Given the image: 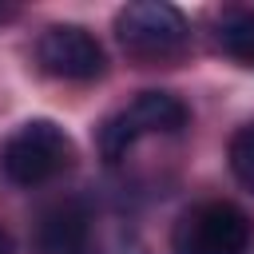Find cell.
Returning <instances> with one entry per match:
<instances>
[{
	"mask_svg": "<svg viewBox=\"0 0 254 254\" xmlns=\"http://www.w3.org/2000/svg\"><path fill=\"white\" fill-rule=\"evenodd\" d=\"M36 254H95L91 214L83 202H56L36 222Z\"/></svg>",
	"mask_w": 254,
	"mask_h": 254,
	"instance_id": "8992f818",
	"label": "cell"
},
{
	"mask_svg": "<svg viewBox=\"0 0 254 254\" xmlns=\"http://www.w3.org/2000/svg\"><path fill=\"white\" fill-rule=\"evenodd\" d=\"M4 16H8V8H0V20H4Z\"/></svg>",
	"mask_w": 254,
	"mask_h": 254,
	"instance_id": "30bf717a",
	"label": "cell"
},
{
	"mask_svg": "<svg viewBox=\"0 0 254 254\" xmlns=\"http://www.w3.org/2000/svg\"><path fill=\"white\" fill-rule=\"evenodd\" d=\"M171 250L175 254H246L250 218L234 202H198L175 222Z\"/></svg>",
	"mask_w": 254,
	"mask_h": 254,
	"instance_id": "3957f363",
	"label": "cell"
},
{
	"mask_svg": "<svg viewBox=\"0 0 254 254\" xmlns=\"http://www.w3.org/2000/svg\"><path fill=\"white\" fill-rule=\"evenodd\" d=\"M187 127V103L171 91H143L135 95V103L119 115H111L103 127H99V151L103 159H119L127 155V147L147 135V131H183Z\"/></svg>",
	"mask_w": 254,
	"mask_h": 254,
	"instance_id": "277c9868",
	"label": "cell"
},
{
	"mask_svg": "<svg viewBox=\"0 0 254 254\" xmlns=\"http://www.w3.org/2000/svg\"><path fill=\"white\" fill-rule=\"evenodd\" d=\"M226 159H230L234 179H238L246 190H254V123H246V127H238V131L230 135Z\"/></svg>",
	"mask_w": 254,
	"mask_h": 254,
	"instance_id": "ba28073f",
	"label": "cell"
},
{
	"mask_svg": "<svg viewBox=\"0 0 254 254\" xmlns=\"http://www.w3.org/2000/svg\"><path fill=\"white\" fill-rule=\"evenodd\" d=\"M0 254H16V250H12V238H8L4 226H0Z\"/></svg>",
	"mask_w": 254,
	"mask_h": 254,
	"instance_id": "9c48e42d",
	"label": "cell"
},
{
	"mask_svg": "<svg viewBox=\"0 0 254 254\" xmlns=\"http://www.w3.org/2000/svg\"><path fill=\"white\" fill-rule=\"evenodd\" d=\"M115 40L139 64H171L187 52V16L167 0H135L115 12Z\"/></svg>",
	"mask_w": 254,
	"mask_h": 254,
	"instance_id": "6da1fadb",
	"label": "cell"
},
{
	"mask_svg": "<svg viewBox=\"0 0 254 254\" xmlns=\"http://www.w3.org/2000/svg\"><path fill=\"white\" fill-rule=\"evenodd\" d=\"M214 40L230 60L254 67V8H226L218 16Z\"/></svg>",
	"mask_w": 254,
	"mask_h": 254,
	"instance_id": "52a82bcc",
	"label": "cell"
},
{
	"mask_svg": "<svg viewBox=\"0 0 254 254\" xmlns=\"http://www.w3.org/2000/svg\"><path fill=\"white\" fill-rule=\"evenodd\" d=\"M75 159L71 135L56 119H28L20 123L8 143L0 147V171L16 187H40L56 175H64Z\"/></svg>",
	"mask_w": 254,
	"mask_h": 254,
	"instance_id": "7a4b0ae2",
	"label": "cell"
},
{
	"mask_svg": "<svg viewBox=\"0 0 254 254\" xmlns=\"http://www.w3.org/2000/svg\"><path fill=\"white\" fill-rule=\"evenodd\" d=\"M36 60L48 75L56 79H75V83H87V79H99L103 67H107V52L103 44L79 28V24H52L40 40H36Z\"/></svg>",
	"mask_w": 254,
	"mask_h": 254,
	"instance_id": "5b68a950",
	"label": "cell"
}]
</instances>
